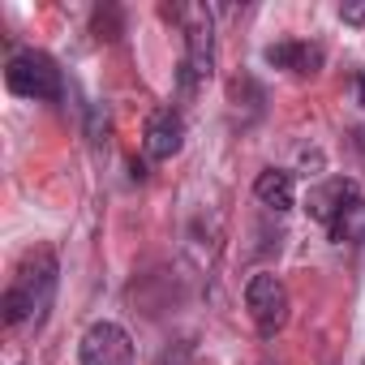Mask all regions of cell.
Segmentation results:
<instances>
[{
	"label": "cell",
	"mask_w": 365,
	"mask_h": 365,
	"mask_svg": "<svg viewBox=\"0 0 365 365\" xmlns=\"http://www.w3.org/2000/svg\"><path fill=\"white\" fill-rule=\"evenodd\" d=\"M56 288H61V262H56V254L48 245L31 250L18 262L5 297H0V318H5V327H35L39 331L48 322V314H52Z\"/></svg>",
	"instance_id": "obj_1"
},
{
	"label": "cell",
	"mask_w": 365,
	"mask_h": 365,
	"mask_svg": "<svg viewBox=\"0 0 365 365\" xmlns=\"http://www.w3.org/2000/svg\"><path fill=\"white\" fill-rule=\"evenodd\" d=\"M5 86L18 99H35V103H61L65 99V73L43 48H14L5 61Z\"/></svg>",
	"instance_id": "obj_2"
},
{
	"label": "cell",
	"mask_w": 365,
	"mask_h": 365,
	"mask_svg": "<svg viewBox=\"0 0 365 365\" xmlns=\"http://www.w3.org/2000/svg\"><path fill=\"white\" fill-rule=\"evenodd\" d=\"M180 26H185V61H180V99H194L202 82L215 73V22L207 5L176 9Z\"/></svg>",
	"instance_id": "obj_3"
},
{
	"label": "cell",
	"mask_w": 365,
	"mask_h": 365,
	"mask_svg": "<svg viewBox=\"0 0 365 365\" xmlns=\"http://www.w3.org/2000/svg\"><path fill=\"white\" fill-rule=\"evenodd\" d=\"M245 309L258 327L262 339H275L284 327H288V309H292V297H288V284L275 275V271H254L245 279Z\"/></svg>",
	"instance_id": "obj_4"
},
{
	"label": "cell",
	"mask_w": 365,
	"mask_h": 365,
	"mask_svg": "<svg viewBox=\"0 0 365 365\" xmlns=\"http://www.w3.org/2000/svg\"><path fill=\"white\" fill-rule=\"evenodd\" d=\"M78 365H133V335L112 318L91 322L78 339Z\"/></svg>",
	"instance_id": "obj_5"
},
{
	"label": "cell",
	"mask_w": 365,
	"mask_h": 365,
	"mask_svg": "<svg viewBox=\"0 0 365 365\" xmlns=\"http://www.w3.org/2000/svg\"><path fill=\"white\" fill-rule=\"evenodd\" d=\"M142 150L155 163H168V159H176L180 150H185V116H180V108L163 103V108H155L146 116V125H142Z\"/></svg>",
	"instance_id": "obj_6"
},
{
	"label": "cell",
	"mask_w": 365,
	"mask_h": 365,
	"mask_svg": "<svg viewBox=\"0 0 365 365\" xmlns=\"http://www.w3.org/2000/svg\"><path fill=\"white\" fill-rule=\"evenodd\" d=\"M365 194H361V185L352 176H327V180H318V185L305 194V215L309 220H318V224H335L352 202H361Z\"/></svg>",
	"instance_id": "obj_7"
},
{
	"label": "cell",
	"mask_w": 365,
	"mask_h": 365,
	"mask_svg": "<svg viewBox=\"0 0 365 365\" xmlns=\"http://www.w3.org/2000/svg\"><path fill=\"white\" fill-rule=\"evenodd\" d=\"M262 61L271 69L292 73V78H314L327 65V48L322 43H309V39H279V43H267L262 48Z\"/></svg>",
	"instance_id": "obj_8"
},
{
	"label": "cell",
	"mask_w": 365,
	"mask_h": 365,
	"mask_svg": "<svg viewBox=\"0 0 365 365\" xmlns=\"http://www.w3.org/2000/svg\"><path fill=\"white\" fill-rule=\"evenodd\" d=\"M254 198H258L267 211L288 215V211L297 207V176H292L288 168H262V172L254 176Z\"/></svg>",
	"instance_id": "obj_9"
},
{
	"label": "cell",
	"mask_w": 365,
	"mask_h": 365,
	"mask_svg": "<svg viewBox=\"0 0 365 365\" xmlns=\"http://www.w3.org/2000/svg\"><path fill=\"white\" fill-rule=\"evenodd\" d=\"M327 232H331V241H335V245H365V198H361V202H352V207H348L331 228H327Z\"/></svg>",
	"instance_id": "obj_10"
},
{
	"label": "cell",
	"mask_w": 365,
	"mask_h": 365,
	"mask_svg": "<svg viewBox=\"0 0 365 365\" xmlns=\"http://www.w3.org/2000/svg\"><path fill=\"white\" fill-rule=\"evenodd\" d=\"M339 18H344L348 26H361V22H365V5H339Z\"/></svg>",
	"instance_id": "obj_11"
},
{
	"label": "cell",
	"mask_w": 365,
	"mask_h": 365,
	"mask_svg": "<svg viewBox=\"0 0 365 365\" xmlns=\"http://www.w3.org/2000/svg\"><path fill=\"white\" fill-rule=\"evenodd\" d=\"M348 82H352V99H356V108H361V112H365V73H361V69H356V73H352V78H348Z\"/></svg>",
	"instance_id": "obj_12"
}]
</instances>
